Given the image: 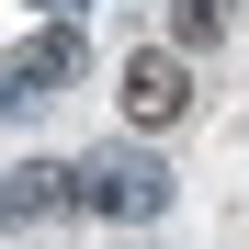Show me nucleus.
<instances>
[{
    "mask_svg": "<svg viewBox=\"0 0 249 249\" xmlns=\"http://www.w3.org/2000/svg\"><path fill=\"white\" fill-rule=\"evenodd\" d=\"M227 12H238V0H181V12H170V34H181V46H215V34H227Z\"/></svg>",
    "mask_w": 249,
    "mask_h": 249,
    "instance_id": "nucleus-5",
    "label": "nucleus"
},
{
    "mask_svg": "<svg viewBox=\"0 0 249 249\" xmlns=\"http://www.w3.org/2000/svg\"><path fill=\"white\" fill-rule=\"evenodd\" d=\"M79 170H0V227H34V215H68Z\"/></svg>",
    "mask_w": 249,
    "mask_h": 249,
    "instance_id": "nucleus-4",
    "label": "nucleus"
},
{
    "mask_svg": "<svg viewBox=\"0 0 249 249\" xmlns=\"http://www.w3.org/2000/svg\"><path fill=\"white\" fill-rule=\"evenodd\" d=\"M79 204H91V215H159V204H170V170H159V159H136V147H102V159H79Z\"/></svg>",
    "mask_w": 249,
    "mask_h": 249,
    "instance_id": "nucleus-1",
    "label": "nucleus"
},
{
    "mask_svg": "<svg viewBox=\"0 0 249 249\" xmlns=\"http://www.w3.org/2000/svg\"><path fill=\"white\" fill-rule=\"evenodd\" d=\"M124 113H136V124H181L193 113V79H181L170 46H136V57H124Z\"/></svg>",
    "mask_w": 249,
    "mask_h": 249,
    "instance_id": "nucleus-3",
    "label": "nucleus"
},
{
    "mask_svg": "<svg viewBox=\"0 0 249 249\" xmlns=\"http://www.w3.org/2000/svg\"><path fill=\"white\" fill-rule=\"evenodd\" d=\"M68 79H79V34H68V23H46L34 46H12V68H0V102H57Z\"/></svg>",
    "mask_w": 249,
    "mask_h": 249,
    "instance_id": "nucleus-2",
    "label": "nucleus"
}]
</instances>
